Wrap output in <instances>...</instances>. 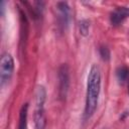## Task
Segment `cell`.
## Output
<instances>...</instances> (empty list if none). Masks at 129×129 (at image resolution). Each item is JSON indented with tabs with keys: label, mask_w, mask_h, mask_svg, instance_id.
Masks as SVG:
<instances>
[{
	"label": "cell",
	"mask_w": 129,
	"mask_h": 129,
	"mask_svg": "<svg viewBox=\"0 0 129 129\" xmlns=\"http://www.w3.org/2000/svg\"><path fill=\"white\" fill-rule=\"evenodd\" d=\"M101 91V73L97 66H93L90 70L87 81V94L84 116L85 119L91 118L98 106L99 96Z\"/></svg>",
	"instance_id": "6da1fadb"
},
{
	"label": "cell",
	"mask_w": 129,
	"mask_h": 129,
	"mask_svg": "<svg viewBox=\"0 0 129 129\" xmlns=\"http://www.w3.org/2000/svg\"><path fill=\"white\" fill-rule=\"evenodd\" d=\"M46 98L45 89L42 86H38L35 92V111H34V126L35 129H44L45 127V114L44 103Z\"/></svg>",
	"instance_id": "7a4b0ae2"
},
{
	"label": "cell",
	"mask_w": 129,
	"mask_h": 129,
	"mask_svg": "<svg viewBox=\"0 0 129 129\" xmlns=\"http://www.w3.org/2000/svg\"><path fill=\"white\" fill-rule=\"evenodd\" d=\"M13 70H14V61H13L12 55L8 52L3 53L1 56V59H0V83H1V86L6 84L10 80V78L13 74Z\"/></svg>",
	"instance_id": "3957f363"
},
{
	"label": "cell",
	"mask_w": 129,
	"mask_h": 129,
	"mask_svg": "<svg viewBox=\"0 0 129 129\" xmlns=\"http://www.w3.org/2000/svg\"><path fill=\"white\" fill-rule=\"evenodd\" d=\"M58 94L60 99H66L69 91V86H70V72H69V67L67 64H61L58 69Z\"/></svg>",
	"instance_id": "277c9868"
},
{
	"label": "cell",
	"mask_w": 129,
	"mask_h": 129,
	"mask_svg": "<svg viewBox=\"0 0 129 129\" xmlns=\"http://www.w3.org/2000/svg\"><path fill=\"white\" fill-rule=\"evenodd\" d=\"M56 8H57V19H58L59 25L66 28L71 19L70 7L66 2H58L56 4Z\"/></svg>",
	"instance_id": "5b68a950"
},
{
	"label": "cell",
	"mask_w": 129,
	"mask_h": 129,
	"mask_svg": "<svg viewBox=\"0 0 129 129\" xmlns=\"http://www.w3.org/2000/svg\"><path fill=\"white\" fill-rule=\"evenodd\" d=\"M129 16L128 7H117L110 16V21L112 25H119Z\"/></svg>",
	"instance_id": "8992f818"
},
{
	"label": "cell",
	"mask_w": 129,
	"mask_h": 129,
	"mask_svg": "<svg viewBox=\"0 0 129 129\" xmlns=\"http://www.w3.org/2000/svg\"><path fill=\"white\" fill-rule=\"evenodd\" d=\"M27 113H28V104H23L19 113L18 129H27Z\"/></svg>",
	"instance_id": "52a82bcc"
},
{
	"label": "cell",
	"mask_w": 129,
	"mask_h": 129,
	"mask_svg": "<svg viewBox=\"0 0 129 129\" xmlns=\"http://www.w3.org/2000/svg\"><path fill=\"white\" fill-rule=\"evenodd\" d=\"M129 76V70L126 67H121L117 70V79L120 83H124Z\"/></svg>",
	"instance_id": "ba28073f"
},
{
	"label": "cell",
	"mask_w": 129,
	"mask_h": 129,
	"mask_svg": "<svg viewBox=\"0 0 129 129\" xmlns=\"http://www.w3.org/2000/svg\"><path fill=\"white\" fill-rule=\"evenodd\" d=\"M79 28H80V33L82 35H87L89 33V28H90V22L86 19L80 21V24H79Z\"/></svg>",
	"instance_id": "9c48e42d"
},
{
	"label": "cell",
	"mask_w": 129,
	"mask_h": 129,
	"mask_svg": "<svg viewBox=\"0 0 129 129\" xmlns=\"http://www.w3.org/2000/svg\"><path fill=\"white\" fill-rule=\"evenodd\" d=\"M100 54L104 60H108L110 58V51L106 46H101L100 48Z\"/></svg>",
	"instance_id": "30bf717a"
}]
</instances>
